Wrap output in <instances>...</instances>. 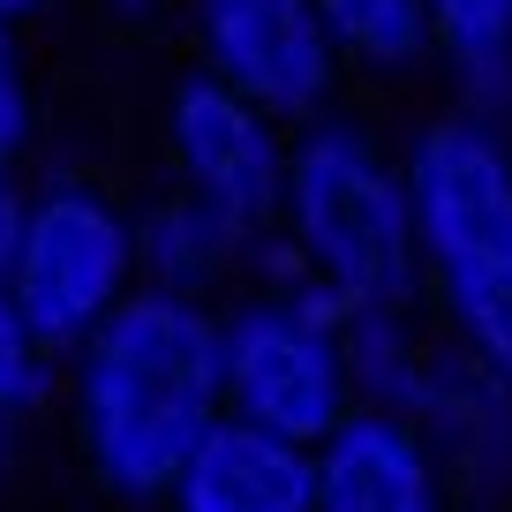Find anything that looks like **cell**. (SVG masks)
I'll use <instances>...</instances> for the list:
<instances>
[{"label":"cell","instance_id":"6da1fadb","mask_svg":"<svg viewBox=\"0 0 512 512\" xmlns=\"http://www.w3.org/2000/svg\"><path fill=\"white\" fill-rule=\"evenodd\" d=\"M226 400V332L196 294H128L83 347V437L121 497H159Z\"/></svg>","mask_w":512,"mask_h":512},{"label":"cell","instance_id":"7a4b0ae2","mask_svg":"<svg viewBox=\"0 0 512 512\" xmlns=\"http://www.w3.org/2000/svg\"><path fill=\"white\" fill-rule=\"evenodd\" d=\"M407 189H415L422 256L467 332V354L512 377V151L497 121L482 113L430 121Z\"/></svg>","mask_w":512,"mask_h":512},{"label":"cell","instance_id":"3957f363","mask_svg":"<svg viewBox=\"0 0 512 512\" xmlns=\"http://www.w3.org/2000/svg\"><path fill=\"white\" fill-rule=\"evenodd\" d=\"M287 219L309 272L354 309H400L415 294V189L354 121H309L287 166Z\"/></svg>","mask_w":512,"mask_h":512},{"label":"cell","instance_id":"277c9868","mask_svg":"<svg viewBox=\"0 0 512 512\" xmlns=\"http://www.w3.org/2000/svg\"><path fill=\"white\" fill-rule=\"evenodd\" d=\"M347 302L332 287H302L279 302H249L226 332V400L234 415L264 422V430L294 437V445H324L347 422Z\"/></svg>","mask_w":512,"mask_h":512},{"label":"cell","instance_id":"5b68a950","mask_svg":"<svg viewBox=\"0 0 512 512\" xmlns=\"http://www.w3.org/2000/svg\"><path fill=\"white\" fill-rule=\"evenodd\" d=\"M128 264H136V234L106 196L46 189L31 196V226H23L8 294H16L38 347H76L128 302Z\"/></svg>","mask_w":512,"mask_h":512},{"label":"cell","instance_id":"8992f818","mask_svg":"<svg viewBox=\"0 0 512 512\" xmlns=\"http://www.w3.org/2000/svg\"><path fill=\"white\" fill-rule=\"evenodd\" d=\"M189 31L204 76H219L272 121H317L347 68L317 0H189Z\"/></svg>","mask_w":512,"mask_h":512},{"label":"cell","instance_id":"52a82bcc","mask_svg":"<svg viewBox=\"0 0 512 512\" xmlns=\"http://www.w3.org/2000/svg\"><path fill=\"white\" fill-rule=\"evenodd\" d=\"M287 121H272L264 106H249L241 91H226L219 76L196 68L189 83H174V106H166V144H174L189 196L211 204L219 219H234L241 234H264V226L287 211Z\"/></svg>","mask_w":512,"mask_h":512},{"label":"cell","instance_id":"ba28073f","mask_svg":"<svg viewBox=\"0 0 512 512\" xmlns=\"http://www.w3.org/2000/svg\"><path fill=\"white\" fill-rule=\"evenodd\" d=\"M181 512H317V460L309 445L264 430L249 415H219L174 482Z\"/></svg>","mask_w":512,"mask_h":512},{"label":"cell","instance_id":"9c48e42d","mask_svg":"<svg viewBox=\"0 0 512 512\" xmlns=\"http://www.w3.org/2000/svg\"><path fill=\"white\" fill-rule=\"evenodd\" d=\"M317 512H445L430 437L384 407L347 415L317 452Z\"/></svg>","mask_w":512,"mask_h":512},{"label":"cell","instance_id":"30bf717a","mask_svg":"<svg viewBox=\"0 0 512 512\" xmlns=\"http://www.w3.org/2000/svg\"><path fill=\"white\" fill-rule=\"evenodd\" d=\"M415 430L430 437V452H445L467 475V490L512 482V377H497L482 354L430 362V384L415 400Z\"/></svg>","mask_w":512,"mask_h":512},{"label":"cell","instance_id":"8fae6325","mask_svg":"<svg viewBox=\"0 0 512 512\" xmlns=\"http://www.w3.org/2000/svg\"><path fill=\"white\" fill-rule=\"evenodd\" d=\"M430 31L467 113L505 121L512 113V0H430Z\"/></svg>","mask_w":512,"mask_h":512},{"label":"cell","instance_id":"7c38bea8","mask_svg":"<svg viewBox=\"0 0 512 512\" xmlns=\"http://www.w3.org/2000/svg\"><path fill=\"white\" fill-rule=\"evenodd\" d=\"M324 31H332L339 61L369 68V76H407L437 53L430 0H317Z\"/></svg>","mask_w":512,"mask_h":512},{"label":"cell","instance_id":"4fadbf2b","mask_svg":"<svg viewBox=\"0 0 512 512\" xmlns=\"http://www.w3.org/2000/svg\"><path fill=\"white\" fill-rule=\"evenodd\" d=\"M249 241H256V234H241L234 219H219L211 204L181 196V204H159V211H151V226H144V241H136V256L159 272V287L189 294V287H204L211 272H226V264H234Z\"/></svg>","mask_w":512,"mask_h":512},{"label":"cell","instance_id":"5bb4252c","mask_svg":"<svg viewBox=\"0 0 512 512\" xmlns=\"http://www.w3.org/2000/svg\"><path fill=\"white\" fill-rule=\"evenodd\" d=\"M0 400H23V407L38 400V339L8 287H0Z\"/></svg>","mask_w":512,"mask_h":512},{"label":"cell","instance_id":"9a60e30c","mask_svg":"<svg viewBox=\"0 0 512 512\" xmlns=\"http://www.w3.org/2000/svg\"><path fill=\"white\" fill-rule=\"evenodd\" d=\"M23 136H31V83H23L16 23H0V174H8V166H16Z\"/></svg>","mask_w":512,"mask_h":512},{"label":"cell","instance_id":"2e32d148","mask_svg":"<svg viewBox=\"0 0 512 512\" xmlns=\"http://www.w3.org/2000/svg\"><path fill=\"white\" fill-rule=\"evenodd\" d=\"M23 226H31V204H23V196L8 189V174H0V287L16 279V256H23Z\"/></svg>","mask_w":512,"mask_h":512},{"label":"cell","instance_id":"e0dca14e","mask_svg":"<svg viewBox=\"0 0 512 512\" xmlns=\"http://www.w3.org/2000/svg\"><path fill=\"white\" fill-rule=\"evenodd\" d=\"M16 422H23V400H0V467H8V445H16Z\"/></svg>","mask_w":512,"mask_h":512},{"label":"cell","instance_id":"ac0fdd59","mask_svg":"<svg viewBox=\"0 0 512 512\" xmlns=\"http://www.w3.org/2000/svg\"><path fill=\"white\" fill-rule=\"evenodd\" d=\"M121 23H144V16H159V0H106Z\"/></svg>","mask_w":512,"mask_h":512},{"label":"cell","instance_id":"d6986e66","mask_svg":"<svg viewBox=\"0 0 512 512\" xmlns=\"http://www.w3.org/2000/svg\"><path fill=\"white\" fill-rule=\"evenodd\" d=\"M46 0H0V23H23V16H38Z\"/></svg>","mask_w":512,"mask_h":512}]
</instances>
